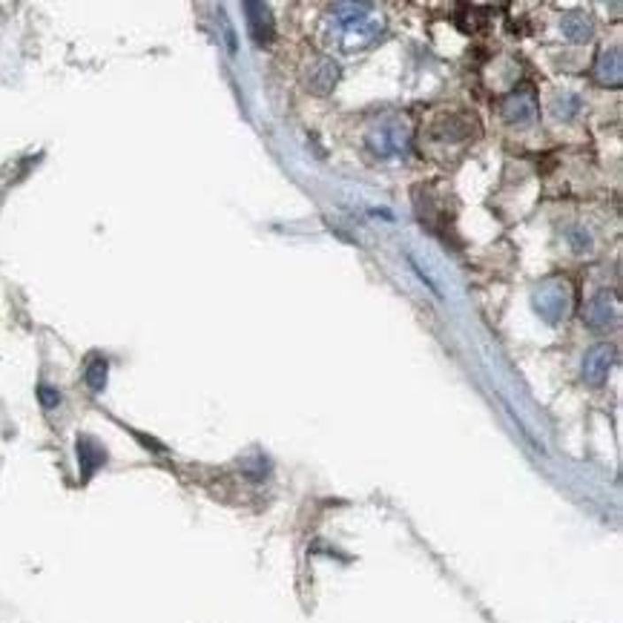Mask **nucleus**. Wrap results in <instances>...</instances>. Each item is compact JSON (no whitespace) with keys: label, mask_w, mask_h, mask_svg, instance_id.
Instances as JSON below:
<instances>
[{"label":"nucleus","mask_w":623,"mask_h":623,"mask_svg":"<svg viewBox=\"0 0 623 623\" xmlns=\"http://www.w3.org/2000/svg\"><path fill=\"white\" fill-rule=\"evenodd\" d=\"M535 311L543 316L549 325H558L569 311V288L560 281H549L535 293Z\"/></svg>","instance_id":"1"},{"label":"nucleus","mask_w":623,"mask_h":623,"mask_svg":"<svg viewBox=\"0 0 623 623\" xmlns=\"http://www.w3.org/2000/svg\"><path fill=\"white\" fill-rule=\"evenodd\" d=\"M612 362H615V350L609 345H595L589 354L583 359V380L589 385H601L609 371H612Z\"/></svg>","instance_id":"2"},{"label":"nucleus","mask_w":623,"mask_h":623,"mask_svg":"<svg viewBox=\"0 0 623 623\" xmlns=\"http://www.w3.org/2000/svg\"><path fill=\"white\" fill-rule=\"evenodd\" d=\"M244 12H248V32L256 43H267L273 38L276 23L265 4H244Z\"/></svg>","instance_id":"3"},{"label":"nucleus","mask_w":623,"mask_h":623,"mask_svg":"<svg viewBox=\"0 0 623 623\" xmlns=\"http://www.w3.org/2000/svg\"><path fill=\"white\" fill-rule=\"evenodd\" d=\"M505 119L514 121V124H523V121H532L535 112H537V101H535V92L532 89H520L505 101Z\"/></svg>","instance_id":"4"},{"label":"nucleus","mask_w":623,"mask_h":623,"mask_svg":"<svg viewBox=\"0 0 623 623\" xmlns=\"http://www.w3.org/2000/svg\"><path fill=\"white\" fill-rule=\"evenodd\" d=\"M586 322L592 327H606L615 322V304H612V296H609V290H601L597 296L589 302V308H586Z\"/></svg>","instance_id":"5"},{"label":"nucleus","mask_w":623,"mask_h":623,"mask_svg":"<svg viewBox=\"0 0 623 623\" xmlns=\"http://www.w3.org/2000/svg\"><path fill=\"white\" fill-rule=\"evenodd\" d=\"M595 81L604 87H620L623 73H620V52L618 50L601 55V61H597V66H595Z\"/></svg>","instance_id":"6"},{"label":"nucleus","mask_w":623,"mask_h":623,"mask_svg":"<svg viewBox=\"0 0 623 623\" xmlns=\"http://www.w3.org/2000/svg\"><path fill=\"white\" fill-rule=\"evenodd\" d=\"M78 460H81V474L89 477L104 460H107V454H104V449H101L96 440L81 437V440H78Z\"/></svg>","instance_id":"7"},{"label":"nucleus","mask_w":623,"mask_h":623,"mask_svg":"<svg viewBox=\"0 0 623 623\" xmlns=\"http://www.w3.org/2000/svg\"><path fill=\"white\" fill-rule=\"evenodd\" d=\"M560 27H563V35L574 43H583L592 38V20L586 18L583 12H569V15H563Z\"/></svg>","instance_id":"8"},{"label":"nucleus","mask_w":623,"mask_h":623,"mask_svg":"<svg viewBox=\"0 0 623 623\" xmlns=\"http://www.w3.org/2000/svg\"><path fill=\"white\" fill-rule=\"evenodd\" d=\"M336 78H339V66H336L334 61H322V64L311 73V84H308V87L322 96V92H327V89L336 84Z\"/></svg>","instance_id":"9"},{"label":"nucleus","mask_w":623,"mask_h":623,"mask_svg":"<svg viewBox=\"0 0 623 623\" xmlns=\"http://www.w3.org/2000/svg\"><path fill=\"white\" fill-rule=\"evenodd\" d=\"M107 373H110V362L104 357H92L89 365H87V385L92 391H104L107 385Z\"/></svg>","instance_id":"10"},{"label":"nucleus","mask_w":623,"mask_h":623,"mask_svg":"<svg viewBox=\"0 0 623 623\" xmlns=\"http://www.w3.org/2000/svg\"><path fill=\"white\" fill-rule=\"evenodd\" d=\"M38 399H41L43 408L61 405V394H58V388H52V385H38Z\"/></svg>","instance_id":"11"}]
</instances>
